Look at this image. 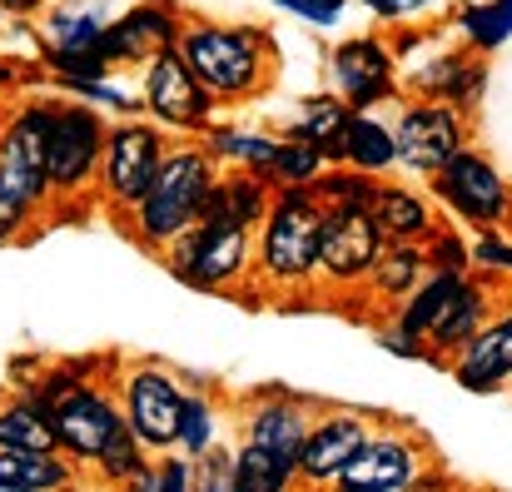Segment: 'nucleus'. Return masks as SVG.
I'll return each mask as SVG.
<instances>
[{
    "mask_svg": "<svg viewBox=\"0 0 512 492\" xmlns=\"http://www.w3.org/2000/svg\"><path fill=\"white\" fill-rule=\"evenodd\" d=\"M214 184V160L209 150H194V145H179L165 150V160L155 169L150 189L130 204V224H135V239L140 244H170L179 229H189L204 209V194Z\"/></svg>",
    "mask_w": 512,
    "mask_h": 492,
    "instance_id": "1",
    "label": "nucleus"
},
{
    "mask_svg": "<svg viewBox=\"0 0 512 492\" xmlns=\"http://www.w3.org/2000/svg\"><path fill=\"white\" fill-rule=\"evenodd\" d=\"M324 244V199L314 184H284L259 219V269L284 284H304L319 274Z\"/></svg>",
    "mask_w": 512,
    "mask_h": 492,
    "instance_id": "2",
    "label": "nucleus"
},
{
    "mask_svg": "<svg viewBox=\"0 0 512 492\" xmlns=\"http://www.w3.org/2000/svg\"><path fill=\"white\" fill-rule=\"evenodd\" d=\"M179 55L189 60V70L214 90V95H249L264 85V40L244 25H184L179 30Z\"/></svg>",
    "mask_w": 512,
    "mask_h": 492,
    "instance_id": "3",
    "label": "nucleus"
},
{
    "mask_svg": "<svg viewBox=\"0 0 512 492\" xmlns=\"http://www.w3.org/2000/svg\"><path fill=\"white\" fill-rule=\"evenodd\" d=\"M50 115L55 105H20L0 125V189L25 209H45L55 199L50 179Z\"/></svg>",
    "mask_w": 512,
    "mask_h": 492,
    "instance_id": "4",
    "label": "nucleus"
},
{
    "mask_svg": "<svg viewBox=\"0 0 512 492\" xmlns=\"http://www.w3.org/2000/svg\"><path fill=\"white\" fill-rule=\"evenodd\" d=\"M249 259H254V244L244 224L194 219L170 239V269L189 289H224L249 269Z\"/></svg>",
    "mask_w": 512,
    "mask_h": 492,
    "instance_id": "5",
    "label": "nucleus"
},
{
    "mask_svg": "<svg viewBox=\"0 0 512 492\" xmlns=\"http://www.w3.org/2000/svg\"><path fill=\"white\" fill-rule=\"evenodd\" d=\"M50 423H55V443L65 458H75L80 468L105 453V443L125 428V408H115V398L105 388H95L90 378H80L75 388H65L60 398H50Z\"/></svg>",
    "mask_w": 512,
    "mask_h": 492,
    "instance_id": "6",
    "label": "nucleus"
},
{
    "mask_svg": "<svg viewBox=\"0 0 512 492\" xmlns=\"http://www.w3.org/2000/svg\"><path fill=\"white\" fill-rule=\"evenodd\" d=\"M105 120L85 105H55L50 115V179L55 199L85 194L100 179V155H105Z\"/></svg>",
    "mask_w": 512,
    "mask_h": 492,
    "instance_id": "7",
    "label": "nucleus"
},
{
    "mask_svg": "<svg viewBox=\"0 0 512 492\" xmlns=\"http://www.w3.org/2000/svg\"><path fill=\"white\" fill-rule=\"evenodd\" d=\"M433 189H438V199L453 214H463L478 229H493V224H503L512 214V194L503 184V174L483 155H473V150H458L443 169H433Z\"/></svg>",
    "mask_w": 512,
    "mask_h": 492,
    "instance_id": "8",
    "label": "nucleus"
},
{
    "mask_svg": "<svg viewBox=\"0 0 512 492\" xmlns=\"http://www.w3.org/2000/svg\"><path fill=\"white\" fill-rule=\"evenodd\" d=\"M383 254V229L368 204H324V244H319V274L334 284L368 279L373 259Z\"/></svg>",
    "mask_w": 512,
    "mask_h": 492,
    "instance_id": "9",
    "label": "nucleus"
},
{
    "mask_svg": "<svg viewBox=\"0 0 512 492\" xmlns=\"http://www.w3.org/2000/svg\"><path fill=\"white\" fill-rule=\"evenodd\" d=\"M145 105L155 120L179 125V130H194L209 120L214 110V90L189 70V60L179 55V45H165L150 55V70H145Z\"/></svg>",
    "mask_w": 512,
    "mask_h": 492,
    "instance_id": "10",
    "label": "nucleus"
},
{
    "mask_svg": "<svg viewBox=\"0 0 512 492\" xmlns=\"http://www.w3.org/2000/svg\"><path fill=\"white\" fill-rule=\"evenodd\" d=\"M160 160H165V140L150 125H140V120L115 125L105 135V155H100V189H105V199L130 209L150 189Z\"/></svg>",
    "mask_w": 512,
    "mask_h": 492,
    "instance_id": "11",
    "label": "nucleus"
},
{
    "mask_svg": "<svg viewBox=\"0 0 512 492\" xmlns=\"http://www.w3.org/2000/svg\"><path fill=\"white\" fill-rule=\"evenodd\" d=\"M120 408H125V423L135 428V438L150 448V453H165L179 443V413H184V393L174 388L170 373L160 368H135L125 373V388H120Z\"/></svg>",
    "mask_w": 512,
    "mask_h": 492,
    "instance_id": "12",
    "label": "nucleus"
},
{
    "mask_svg": "<svg viewBox=\"0 0 512 492\" xmlns=\"http://www.w3.org/2000/svg\"><path fill=\"white\" fill-rule=\"evenodd\" d=\"M473 284L463 279V269H433L428 279H418L408 294H403V314H398V328L408 333V338H418L423 348H428V358H433V343H438V333L453 324L468 304H473Z\"/></svg>",
    "mask_w": 512,
    "mask_h": 492,
    "instance_id": "13",
    "label": "nucleus"
},
{
    "mask_svg": "<svg viewBox=\"0 0 512 492\" xmlns=\"http://www.w3.org/2000/svg\"><path fill=\"white\" fill-rule=\"evenodd\" d=\"M393 140H398V160L413 164L418 174H433L463 150V120L448 105H413L398 120Z\"/></svg>",
    "mask_w": 512,
    "mask_h": 492,
    "instance_id": "14",
    "label": "nucleus"
},
{
    "mask_svg": "<svg viewBox=\"0 0 512 492\" xmlns=\"http://www.w3.org/2000/svg\"><path fill=\"white\" fill-rule=\"evenodd\" d=\"M388 80H393V55H388L383 40L358 35V40H343L334 50V85H339L348 110L378 105L388 95Z\"/></svg>",
    "mask_w": 512,
    "mask_h": 492,
    "instance_id": "15",
    "label": "nucleus"
},
{
    "mask_svg": "<svg viewBox=\"0 0 512 492\" xmlns=\"http://www.w3.org/2000/svg\"><path fill=\"white\" fill-rule=\"evenodd\" d=\"M368 443V428L363 418L353 413H329L309 428L304 438V453H299V478L309 483H339V473L353 463V453Z\"/></svg>",
    "mask_w": 512,
    "mask_h": 492,
    "instance_id": "16",
    "label": "nucleus"
},
{
    "mask_svg": "<svg viewBox=\"0 0 512 492\" xmlns=\"http://www.w3.org/2000/svg\"><path fill=\"white\" fill-rule=\"evenodd\" d=\"M423 478L418 468V448L403 443V438H368L353 463L339 473V483L348 492L353 488H413Z\"/></svg>",
    "mask_w": 512,
    "mask_h": 492,
    "instance_id": "17",
    "label": "nucleus"
},
{
    "mask_svg": "<svg viewBox=\"0 0 512 492\" xmlns=\"http://www.w3.org/2000/svg\"><path fill=\"white\" fill-rule=\"evenodd\" d=\"M453 373L463 388L473 393H488L498 383L512 378V314H498L493 324H483L453 358Z\"/></svg>",
    "mask_w": 512,
    "mask_h": 492,
    "instance_id": "18",
    "label": "nucleus"
},
{
    "mask_svg": "<svg viewBox=\"0 0 512 492\" xmlns=\"http://www.w3.org/2000/svg\"><path fill=\"white\" fill-rule=\"evenodd\" d=\"M174 40H179V25H174L170 10L165 5H140L120 25H105L100 40H95V50L115 65V60H145V55L165 50Z\"/></svg>",
    "mask_w": 512,
    "mask_h": 492,
    "instance_id": "19",
    "label": "nucleus"
},
{
    "mask_svg": "<svg viewBox=\"0 0 512 492\" xmlns=\"http://www.w3.org/2000/svg\"><path fill=\"white\" fill-rule=\"evenodd\" d=\"M80 463L65 458L60 448H0V492H45V488H65L75 483Z\"/></svg>",
    "mask_w": 512,
    "mask_h": 492,
    "instance_id": "20",
    "label": "nucleus"
},
{
    "mask_svg": "<svg viewBox=\"0 0 512 492\" xmlns=\"http://www.w3.org/2000/svg\"><path fill=\"white\" fill-rule=\"evenodd\" d=\"M309 428H314V423H309V413H304L299 403L274 398V403H259V408L249 413L244 443H259V448H269V453H279V458H289V463L299 468V453H304Z\"/></svg>",
    "mask_w": 512,
    "mask_h": 492,
    "instance_id": "21",
    "label": "nucleus"
},
{
    "mask_svg": "<svg viewBox=\"0 0 512 492\" xmlns=\"http://www.w3.org/2000/svg\"><path fill=\"white\" fill-rule=\"evenodd\" d=\"M269 214V184L259 174H234V179H214L209 194H204V209L199 219H219V224H259Z\"/></svg>",
    "mask_w": 512,
    "mask_h": 492,
    "instance_id": "22",
    "label": "nucleus"
},
{
    "mask_svg": "<svg viewBox=\"0 0 512 492\" xmlns=\"http://www.w3.org/2000/svg\"><path fill=\"white\" fill-rule=\"evenodd\" d=\"M0 448H45L55 453V423H50V398L25 388L20 398L0 403Z\"/></svg>",
    "mask_w": 512,
    "mask_h": 492,
    "instance_id": "23",
    "label": "nucleus"
},
{
    "mask_svg": "<svg viewBox=\"0 0 512 492\" xmlns=\"http://www.w3.org/2000/svg\"><path fill=\"white\" fill-rule=\"evenodd\" d=\"M368 209H373L383 239H433V214L408 189H373Z\"/></svg>",
    "mask_w": 512,
    "mask_h": 492,
    "instance_id": "24",
    "label": "nucleus"
},
{
    "mask_svg": "<svg viewBox=\"0 0 512 492\" xmlns=\"http://www.w3.org/2000/svg\"><path fill=\"white\" fill-rule=\"evenodd\" d=\"M423 259H428V249H418V239H393V244H383V254H378L373 269H368L373 294L403 299V294L423 279Z\"/></svg>",
    "mask_w": 512,
    "mask_h": 492,
    "instance_id": "25",
    "label": "nucleus"
},
{
    "mask_svg": "<svg viewBox=\"0 0 512 492\" xmlns=\"http://www.w3.org/2000/svg\"><path fill=\"white\" fill-rule=\"evenodd\" d=\"M343 160L358 164L363 174H378V169H388V164L398 160V140H393V130H383L378 120H368L363 110H353L348 115V130H343Z\"/></svg>",
    "mask_w": 512,
    "mask_h": 492,
    "instance_id": "26",
    "label": "nucleus"
},
{
    "mask_svg": "<svg viewBox=\"0 0 512 492\" xmlns=\"http://www.w3.org/2000/svg\"><path fill=\"white\" fill-rule=\"evenodd\" d=\"M294 478H299V468L289 458H279V453H269L259 443L239 448V473H234V488L239 492H279L289 488Z\"/></svg>",
    "mask_w": 512,
    "mask_h": 492,
    "instance_id": "27",
    "label": "nucleus"
},
{
    "mask_svg": "<svg viewBox=\"0 0 512 492\" xmlns=\"http://www.w3.org/2000/svg\"><path fill=\"white\" fill-rule=\"evenodd\" d=\"M324 150L309 145V140H279L274 160L264 164V184H319L324 179Z\"/></svg>",
    "mask_w": 512,
    "mask_h": 492,
    "instance_id": "28",
    "label": "nucleus"
},
{
    "mask_svg": "<svg viewBox=\"0 0 512 492\" xmlns=\"http://www.w3.org/2000/svg\"><path fill=\"white\" fill-rule=\"evenodd\" d=\"M343 130H348V105L343 100H319V105L304 110V120L289 130V140H309L329 160H343Z\"/></svg>",
    "mask_w": 512,
    "mask_h": 492,
    "instance_id": "29",
    "label": "nucleus"
},
{
    "mask_svg": "<svg viewBox=\"0 0 512 492\" xmlns=\"http://www.w3.org/2000/svg\"><path fill=\"white\" fill-rule=\"evenodd\" d=\"M145 468H150V448L135 438V428H130V423H125V428L105 443V453L95 458V473H100L105 483H135Z\"/></svg>",
    "mask_w": 512,
    "mask_h": 492,
    "instance_id": "30",
    "label": "nucleus"
},
{
    "mask_svg": "<svg viewBox=\"0 0 512 492\" xmlns=\"http://www.w3.org/2000/svg\"><path fill=\"white\" fill-rule=\"evenodd\" d=\"M463 30L473 45L483 50H498L512 35V0H483V5H468L463 10Z\"/></svg>",
    "mask_w": 512,
    "mask_h": 492,
    "instance_id": "31",
    "label": "nucleus"
},
{
    "mask_svg": "<svg viewBox=\"0 0 512 492\" xmlns=\"http://www.w3.org/2000/svg\"><path fill=\"white\" fill-rule=\"evenodd\" d=\"M209 150L224 155V160L249 164V174H264V164L274 160L279 140H269V135H244V130H214V135H209Z\"/></svg>",
    "mask_w": 512,
    "mask_h": 492,
    "instance_id": "32",
    "label": "nucleus"
},
{
    "mask_svg": "<svg viewBox=\"0 0 512 492\" xmlns=\"http://www.w3.org/2000/svg\"><path fill=\"white\" fill-rule=\"evenodd\" d=\"M179 448L184 458H204L214 448V408L204 398H184V413H179Z\"/></svg>",
    "mask_w": 512,
    "mask_h": 492,
    "instance_id": "33",
    "label": "nucleus"
},
{
    "mask_svg": "<svg viewBox=\"0 0 512 492\" xmlns=\"http://www.w3.org/2000/svg\"><path fill=\"white\" fill-rule=\"evenodd\" d=\"M100 20L95 15H50L45 20V35H50V50H90L100 40Z\"/></svg>",
    "mask_w": 512,
    "mask_h": 492,
    "instance_id": "34",
    "label": "nucleus"
},
{
    "mask_svg": "<svg viewBox=\"0 0 512 492\" xmlns=\"http://www.w3.org/2000/svg\"><path fill=\"white\" fill-rule=\"evenodd\" d=\"M483 314H488V304H483V289H478V294H473V304H468V309H463V314H458L453 324L438 333L433 353H458V348H463V343H468V338H473V333L483 328Z\"/></svg>",
    "mask_w": 512,
    "mask_h": 492,
    "instance_id": "35",
    "label": "nucleus"
},
{
    "mask_svg": "<svg viewBox=\"0 0 512 492\" xmlns=\"http://www.w3.org/2000/svg\"><path fill=\"white\" fill-rule=\"evenodd\" d=\"M314 189H319V199H324V204H368V199H373V184H368V179H358V174H353V179H334V174H324Z\"/></svg>",
    "mask_w": 512,
    "mask_h": 492,
    "instance_id": "36",
    "label": "nucleus"
},
{
    "mask_svg": "<svg viewBox=\"0 0 512 492\" xmlns=\"http://www.w3.org/2000/svg\"><path fill=\"white\" fill-rule=\"evenodd\" d=\"M433 269H468L473 264V244H463V239H453V234H438L433 229Z\"/></svg>",
    "mask_w": 512,
    "mask_h": 492,
    "instance_id": "37",
    "label": "nucleus"
},
{
    "mask_svg": "<svg viewBox=\"0 0 512 492\" xmlns=\"http://www.w3.org/2000/svg\"><path fill=\"white\" fill-rule=\"evenodd\" d=\"M274 5H284L289 15H299V20H314V25H334L343 15V5L348 0H274Z\"/></svg>",
    "mask_w": 512,
    "mask_h": 492,
    "instance_id": "38",
    "label": "nucleus"
},
{
    "mask_svg": "<svg viewBox=\"0 0 512 492\" xmlns=\"http://www.w3.org/2000/svg\"><path fill=\"white\" fill-rule=\"evenodd\" d=\"M35 219V209H25L20 199H10L5 189H0V244H10V239H20V229Z\"/></svg>",
    "mask_w": 512,
    "mask_h": 492,
    "instance_id": "39",
    "label": "nucleus"
},
{
    "mask_svg": "<svg viewBox=\"0 0 512 492\" xmlns=\"http://www.w3.org/2000/svg\"><path fill=\"white\" fill-rule=\"evenodd\" d=\"M473 264H493V269H512V244H498V239H473Z\"/></svg>",
    "mask_w": 512,
    "mask_h": 492,
    "instance_id": "40",
    "label": "nucleus"
},
{
    "mask_svg": "<svg viewBox=\"0 0 512 492\" xmlns=\"http://www.w3.org/2000/svg\"><path fill=\"white\" fill-rule=\"evenodd\" d=\"M373 15H383V20H403V15H413V10H423V5H433V0H363Z\"/></svg>",
    "mask_w": 512,
    "mask_h": 492,
    "instance_id": "41",
    "label": "nucleus"
},
{
    "mask_svg": "<svg viewBox=\"0 0 512 492\" xmlns=\"http://www.w3.org/2000/svg\"><path fill=\"white\" fill-rule=\"evenodd\" d=\"M35 0H0V15H20V10H30Z\"/></svg>",
    "mask_w": 512,
    "mask_h": 492,
    "instance_id": "42",
    "label": "nucleus"
},
{
    "mask_svg": "<svg viewBox=\"0 0 512 492\" xmlns=\"http://www.w3.org/2000/svg\"><path fill=\"white\" fill-rule=\"evenodd\" d=\"M0 85H10V70H5V65H0Z\"/></svg>",
    "mask_w": 512,
    "mask_h": 492,
    "instance_id": "43",
    "label": "nucleus"
}]
</instances>
